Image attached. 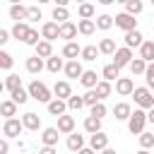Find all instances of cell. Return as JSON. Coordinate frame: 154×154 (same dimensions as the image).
Segmentation results:
<instances>
[{
  "label": "cell",
  "instance_id": "48",
  "mask_svg": "<svg viewBox=\"0 0 154 154\" xmlns=\"http://www.w3.org/2000/svg\"><path fill=\"white\" fill-rule=\"evenodd\" d=\"M96 101H99V99H96V94H94V89H89L87 94H82V103H84V106H89V108H91V106H94Z\"/></svg>",
  "mask_w": 154,
  "mask_h": 154
},
{
  "label": "cell",
  "instance_id": "18",
  "mask_svg": "<svg viewBox=\"0 0 154 154\" xmlns=\"http://www.w3.org/2000/svg\"><path fill=\"white\" fill-rule=\"evenodd\" d=\"M96 82H99V79H96V72H94V70H84V72H82V77H79V84H82V87H87V91H89V89H94V87H96Z\"/></svg>",
  "mask_w": 154,
  "mask_h": 154
},
{
  "label": "cell",
  "instance_id": "37",
  "mask_svg": "<svg viewBox=\"0 0 154 154\" xmlns=\"http://www.w3.org/2000/svg\"><path fill=\"white\" fill-rule=\"evenodd\" d=\"M84 130L89 132V135H94V132H101V120H96V118H87L84 120Z\"/></svg>",
  "mask_w": 154,
  "mask_h": 154
},
{
  "label": "cell",
  "instance_id": "31",
  "mask_svg": "<svg viewBox=\"0 0 154 154\" xmlns=\"http://www.w3.org/2000/svg\"><path fill=\"white\" fill-rule=\"evenodd\" d=\"M0 113L10 120V118H14L17 116V103H12V101H0Z\"/></svg>",
  "mask_w": 154,
  "mask_h": 154
},
{
  "label": "cell",
  "instance_id": "20",
  "mask_svg": "<svg viewBox=\"0 0 154 154\" xmlns=\"http://www.w3.org/2000/svg\"><path fill=\"white\" fill-rule=\"evenodd\" d=\"M29 29H31V26H29L26 22H14V26H12V31H10V34H12L14 38L24 41V38H26V34H29Z\"/></svg>",
  "mask_w": 154,
  "mask_h": 154
},
{
  "label": "cell",
  "instance_id": "35",
  "mask_svg": "<svg viewBox=\"0 0 154 154\" xmlns=\"http://www.w3.org/2000/svg\"><path fill=\"white\" fill-rule=\"evenodd\" d=\"M140 12H142V2H140V0H128V2H125V14L135 17V14H140Z\"/></svg>",
  "mask_w": 154,
  "mask_h": 154
},
{
  "label": "cell",
  "instance_id": "30",
  "mask_svg": "<svg viewBox=\"0 0 154 154\" xmlns=\"http://www.w3.org/2000/svg\"><path fill=\"white\" fill-rule=\"evenodd\" d=\"M63 65H65V63H63V58H58V55L46 58V67H48V72H53V75H55V72H60V70H63Z\"/></svg>",
  "mask_w": 154,
  "mask_h": 154
},
{
  "label": "cell",
  "instance_id": "46",
  "mask_svg": "<svg viewBox=\"0 0 154 154\" xmlns=\"http://www.w3.org/2000/svg\"><path fill=\"white\" fill-rule=\"evenodd\" d=\"M38 19H41V10L34 7V5L26 7V22H38Z\"/></svg>",
  "mask_w": 154,
  "mask_h": 154
},
{
  "label": "cell",
  "instance_id": "25",
  "mask_svg": "<svg viewBox=\"0 0 154 154\" xmlns=\"http://www.w3.org/2000/svg\"><path fill=\"white\" fill-rule=\"evenodd\" d=\"M34 48H36V58H41V60H43V58H51V55H53V46H51L48 41H38V43H36Z\"/></svg>",
  "mask_w": 154,
  "mask_h": 154
},
{
  "label": "cell",
  "instance_id": "23",
  "mask_svg": "<svg viewBox=\"0 0 154 154\" xmlns=\"http://www.w3.org/2000/svg\"><path fill=\"white\" fill-rule=\"evenodd\" d=\"M65 144H67L70 152H79V149L84 147V137L77 135V132H72V135H67V142H65Z\"/></svg>",
  "mask_w": 154,
  "mask_h": 154
},
{
  "label": "cell",
  "instance_id": "39",
  "mask_svg": "<svg viewBox=\"0 0 154 154\" xmlns=\"http://www.w3.org/2000/svg\"><path fill=\"white\" fill-rule=\"evenodd\" d=\"M79 55H82V60H96V55H99V51H96V46H84L82 51H79Z\"/></svg>",
  "mask_w": 154,
  "mask_h": 154
},
{
  "label": "cell",
  "instance_id": "9",
  "mask_svg": "<svg viewBox=\"0 0 154 154\" xmlns=\"http://www.w3.org/2000/svg\"><path fill=\"white\" fill-rule=\"evenodd\" d=\"M75 36H77V26H75L72 22H63V24H58V38H65V41L70 43Z\"/></svg>",
  "mask_w": 154,
  "mask_h": 154
},
{
  "label": "cell",
  "instance_id": "6",
  "mask_svg": "<svg viewBox=\"0 0 154 154\" xmlns=\"http://www.w3.org/2000/svg\"><path fill=\"white\" fill-rule=\"evenodd\" d=\"M108 147V135L106 132H94V135H89V149L91 152H101V149H106Z\"/></svg>",
  "mask_w": 154,
  "mask_h": 154
},
{
  "label": "cell",
  "instance_id": "55",
  "mask_svg": "<svg viewBox=\"0 0 154 154\" xmlns=\"http://www.w3.org/2000/svg\"><path fill=\"white\" fill-rule=\"evenodd\" d=\"M137 154H152V152H149V149H140Z\"/></svg>",
  "mask_w": 154,
  "mask_h": 154
},
{
  "label": "cell",
  "instance_id": "36",
  "mask_svg": "<svg viewBox=\"0 0 154 154\" xmlns=\"http://www.w3.org/2000/svg\"><path fill=\"white\" fill-rule=\"evenodd\" d=\"M53 19H55V24L70 22V12H67V7H55V10H53Z\"/></svg>",
  "mask_w": 154,
  "mask_h": 154
},
{
  "label": "cell",
  "instance_id": "53",
  "mask_svg": "<svg viewBox=\"0 0 154 154\" xmlns=\"http://www.w3.org/2000/svg\"><path fill=\"white\" fill-rule=\"evenodd\" d=\"M77 154H96V152H91V149H89V147H82V149H79V152H77Z\"/></svg>",
  "mask_w": 154,
  "mask_h": 154
},
{
  "label": "cell",
  "instance_id": "16",
  "mask_svg": "<svg viewBox=\"0 0 154 154\" xmlns=\"http://www.w3.org/2000/svg\"><path fill=\"white\" fill-rule=\"evenodd\" d=\"M140 60H144L147 65L154 60V41H142V46H140Z\"/></svg>",
  "mask_w": 154,
  "mask_h": 154
},
{
  "label": "cell",
  "instance_id": "34",
  "mask_svg": "<svg viewBox=\"0 0 154 154\" xmlns=\"http://www.w3.org/2000/svg\"><path fill=\"white\" fill-rule=\"evenodd\" d=\"M96 51H99V53H106V55H113V51H116V41H113V38H101V43H99Z\"/></svg>",
  "mask_w": 154,
  "mask_h": 154
},
{
  "label": "cell",
  "instance_id": "13",
  "mask_svg": "<svg viewBox=\"0 0 154 154\" xmlns=\"http://www.w3.org/2000/svg\"><path fill=\"white\" fill-rule=\"evenodd\" d=\"M24 128H22V123L17 120V118H10V120H5V125H2V132L7 135V137H19V132H22Z\"/></svg>",
  "mask_w": 154,
  "mask_h": 154
},
{
  "label": "cell",
  "instance_id": "43",
  "mask_svg": "<svg viewBox=\"0 0 154 154\" xmlns=\"http://www.w3.org/2000/svg\"><path fill=\"white\" fill-rule=\"evenodd\" d=\"M12 65H14L12 55L7 51H0V70H12Z\"/></svg>",
  "mask_w": 154,
  "mask_h": 154
},
{
  "label": "cell",
  "instance_id": "3",
  "mask_svg": "<svg viewBox=\"0 0 154 154\" xmlns=\"http://www.w3.org/2000/svg\"><path fill=\"white\" fill-rule=\"evenodd\" d=\"M144 123H147V111H142V108H135V113L128 116V130L132 135L144 132Z\"/></svg>",
  "mask_w": 154,
  "mask_h": 154
},
{
  "label": "cell",
  "instance_id": "50",
  "mask_svg": "<svg viewBox=\"0 0 154 154\" xmlns=\"http://www.w3.org/2000/svg\"><path fill=\"white\" fill-rule=\"evenodd\" d=\"M7 41H10V31L7 29H0V46H5Z\"/></svg>",
  "mask_w": 154,
  "mask_h": 154
},
{
  "label": "cell",
  "instance_id": "15",
  "mask_svg": "<svg viewBox=\"0 0 154 154\" xmlns=\"http://www.w3.org/2000/svg\"><path fill=\"white\" fill-rule=\"evenodd\" d=\"M142 41H144V36H142L137 29L125 34V48H128V51H132V48H140V46H142Z\"/></svg>",
  "mask_w": 154,
  "mask_h": 154
},
{
  "label": "cell",
  "instance_id": "44",
  "mask_svg": "<svg viewBox=\"0 0 154 154\" xmlns=\"http://www.w3.org/2000/svg\"><path fill=\"white\" fill-rule=\"evenodd\" d=\"M140 147H142V149L154 147V135H152V132H140Z\"/></svg>",
  "mask_w": 154,
  "mask_h": 154
},
{
  "label": "cell",
  "instance_id": "5",
  "mask_svg": "<svg viewBox=\"0 0 154 154\" xmlns=\"http://www.w3.org/2000/svg\"><path fill=\"white\" fill-rule=\"evenodd\" d=\"M130 60H132V51H128V48L123 46V48H116V51H113V63H111V65H116V67L120 70V67L130 65Z\"/></svg>",
  "mask_w": 154,
  "mask_h": 154
},
{
  "label": "cell",
  "instance_id": "41",
  "mask_svg": "<svg viewBox=\"0 0 154 154\" xmlns=\"http://www.w3.org/2000/svg\"><path fill=\"white\" fill-rule=\"evenodd\" d=\"M12 103H17V106H22V103H26L29 101V94H26V89H17V91H12V99H10Z\"/></svg>",
  "mask_w": 154,
  "mask_h": 154
},
{
  "label": "cell",
  "instance_id": "1",
  "mask_svg": "<svg viewBox=\"0 0 154 154\" xmlns=\"http://www.w3.org/2000/svg\"><path fill=\"white\" fill-rule=\"evenodd\" d=\"M130 96H135V103H137L142 111H152V108H154V96H152V91H149L147 87H135Z\"/></svg>",
  "mask_w": 154,
  "mask_h": 154
},
{
  "label": "cell",
  "instance_id": "49",
  "mask_svg": "<svg viewBox=\"0 0 154 154\" xmlns=\"http://www.w3.org/2000/svg\"><path fill=\"white\" fill-rule=\"evenodd\" d=\"M24 43H26V46H36V43H38V31H36V29H29Z\"/></svg>",
  "mask_w": 154,
  "mask_h": 154
},
{
  "label": "cell",
  "instance_id": "7",
  "mask_svg": "<svg viewBox=\"0 0 154 154\" xmlns=\"http://www.w3.org/2000/svg\"><path fill=\"white\" fill-rule=\"evenodd\" d=\"M53 94H55V99L67 101V99L72 96V87H70V82H65V79L55 82V84H53Z\"/></svg>",
  "mask_w": 154,
  "mask_h": 154
},
{
  "label": "cell",
  "instance_id": "32",
  "mask_svg": "<svg viewBox=\"0 0 154 154\" xmlns=\"http://www.w3.org/2000/svg\"><path fill=\"white\" fill-rule=\"evenodd\" d=\"M10 17H12L14 22H22V19H26V7H24V5H17V2H14V5L10 7Z\"/></svg>",
  "mask_w": 154,
  "mask_h": 154
},
{
  "label": "cell",
  "instance_id": "28",
  "mask_svg": "<svg viewBox=\"0 0 154 154\" xmlns=\"http://www.w3.org/2000/svg\"><path fill=\"white\" fill-rule=\"evenodd\" d=\"M94 26L101 29V31H108V29L113 26V17H111V14H99L96 22H94Z\"/></svg>",
  "mask_w": 154,
  "mask_h": 154
},
{
  "label": "cell",
  "instance_id": "56",
  "mask_svg": "<svg viewBox=\"0 0 154 154\" xmlns=\"http://www.w3.org/2000/svg\"><path fill=\"white\" fill-rule=\"evenodd\" d=\"M2 89H5V87H2V82H0V91H2Z\"/></svg>",
  "mask_w": 154,
  "mask_h": 154
},
{
  "label": "cell",
  "instance_id": "17",
  "mask_svg": "<svg viewBox=\"0 0 154 154\" xmlns=\"http://www.w3.org/2000/svg\"><path fill=\"white\" fill-rule=\"evenodd\" d=\"M58 130L55 128H46L43 132H41V142H43V147H55L58 144Z\"/></svg>",
  "mask_w": 154,
  "mask_h": 154
},
{
  "label": "cell",
  "instance_id": "52",
  "mask_svg": "<svg viewBox=\"0 0 154 154\" xmlns=\"http://www.w3.org/2000/svg\"><path fill=\"white\" fill-rule=\"evenodd\" d=\"M38 154H55V147H41Z\"/></svg>",
  "mask_w": 154,
  "mask_h": 154
},
{
  "label": "cell",
  "instance_id": "51",
  "mask_svg": "<svg viewBox=\"0 0 154 154\" xmlns=\"http://www.w3.org/2000/svg\"><path fill=\"white\" fill-rule=\"evenodd\" d=\"M10 152V142L7 140H0V154H7Z\"/></svg>",
  "mask_w": 154,
  "mask_h": 154
},
{
  "label": "cell",
  "instance_id": "27",
  "mask_svg": "<svg viewBox=\"0 0 154 154\" xmlns=\"http://www.w3.org/2000/svg\"><path fill=\"white\" fill-rule=\"evenodd\" d=\"M2 87H5V89H10V94H12V91L22 89V77H19V75H7V79L2 82Z\"/></svg>",
  "mask_w": 154,
  "mask_h": 154
},
{
  "label": "cell",
  "instance_id": "54",
  "mask_svg": "<svg viewBox=\"0 0 154 154\" xmlns=\"http://www.w3.org/2000/svg\"><path fill=\"white\" fill-rule=\"evenodd\" d=\"M101 154H116V149H111V147H106V149H101Z\"/></svg>",
  "mask_w": 154,
  "mask_h": 154
},
{
  "label": "cell",
  "instance_id": "29",
  "mask_svg": "<svg viewBox=\"0 0 154 154\" xmlns=\"http://www.w3.org/2000/svg\"><path fill=\"white\" fill-rule=\"evenodd\" d=\"M41 70H43V60H41V58H36V55L26 58V72L36 75V72H41Z\"/></svg>",
  "mask_w": 154,
  "mask_h": 154
},
{
  "label": "cell",
  "instance_id": "42",
  "mask_svg": "<svg viewBox=\"0 0 154 154\" xmlns=\"http://www.w3.org/2000/svg\"><path fill=\"white\" fill-rule=\"evenodd\" d=\"M106 113H108V111H106L103 101H96V103L91 106V113H89V116H91V118H96V120H101V118H103Z\"/></svg>",
  "mask_w": 154,
  "mask_h": 154
},
{
  "label": "cell",
  "instance_id": "38",
  "mask_svg": "<svg viewBox=\"0 0 154 154\" xmlns=\"http://www.w3.org/2000/svg\"><path fill=\"white\" fill-rule=\"evenodd\" d=\"M77 12H79L82 19H91V17H94V5H91V2H82V5L77 7Z\"/></svg>",
  "mask_w": 154,
  "mask_h": 154
},
{
  "label": "cell",
  "instance_id": "12",
  "mask_svg": "<svg viewBox=\"0 0 154 154\" xmlns=\"http://www.w3.org/2000/svg\"><path fill=\"white\" fill-rule=\"evenodd\" d=\"M19 123H22V128H26V130H34V132L41 128V118H38L36 113H31V111H29V113H24Z\"/></svg>",
  "mask_w": 154,
  "mask_h": 154
},
{
  "label": "cell",
  "instance_id": "14",
  "mask_svg": "<svg viewBox=\"0 0 154 154\" xmlns=\"http://www.w3.org/2000/svg\"><path fill=\"white\" fill-rule=\"evenodd\" d=\"M41 38L48 41V43L55 41V38H58V24H55V22H46V24L41 26Z\"/></svg>",
  "mask_w": 154,
  "mask_h": 154
},
{
  "label": "cell",
  "instance_id": "11",
  "mask_svg": "<svg viewBox=\"0 0 154 154\" xmlns=\"http://www.w3.org/2000/svg\"><path fill=\"white\" fill-rule=\"evenodd\" d=\"M63 70H65V75L70 77V79H77V77H82V63L79 60H67L65 65H63Z\"/></svg>",
  "mask_w": 154,
  "mask_h": 154
},
{
  "label": "cell",
  "instance_id": "4",
  "mask_svg": "<svg viewBox=\"0 0 154 154\" xmlns=\"http://www.w3.org/2000/svg\"><path fill=\"white\" fill-rule=\"evenodd\" d=\"M113 24H116L118 29H123L125 34H128V31H135V29H137V19H135V17H130V14H125V12L116 14V17H113Z\"/></svg>",
  "mask_w": 154,
  "mask_h": 154
},
{
  "label": "cell",
  "instance_id": "19",
  "mask_svg": "<svg viewBox=\"0 0 154 154\" xmlns=\"http://www.w3.org/2000/svg\"><path fill=\"white\" fill-rule=\"evenodd\" d=\"M130 113H132V108H130V103H125V101H120V103L113 106V116H116V120H128Z\"/></svg>",
  "mask_w": 154,
  "mask_h": 154
},
{
  "label": "cell",
  "instance_id": "45",
  "mask_svg": "<svg viewBox=\"0 0 154 154\" xmlns=\"http://www.w3.org/2000/svg\"><path fill=\"white\" fill-rule=\"evenodd\" d=\"M65 106H67L70 111H79L84 103H82V96H70V99L65 101Z\"/></svg>",
  "mask_w": 154,
  "mask_h": 154
},
{
  "label": "cell",
  "instance_id": "8",
  "mask_svg": "<svg viewBox=\"0 0 154 154\" xmlns=\"http://www.w3.org/2000/svg\"><path fill=\"white\" fill-rule=\"evenodd\" d=\"M55 130L63 132V135H72V132H75V118L67 116V113L58 116V128H55Z\"/></svg>",
  "mask_w": 154,
  "mask_h": 154
},
{
  "label": "cell",
  "instance_id": "47",
  "mask_svg": "<svg viewBox=\"0 0 154 154\" xmlns=\"http://www.w3.org/2000/svg\"><path fill=\"white\" fill-rule=\"evenodd\" d=\"M144 79H147V89H152L154 87V65L152 63L144 67Z\"/></svg>",
  "mask_w": 154,
  "mask_h": 154
},
{
  "label": "cell",
  "instance_id": "2",
  "mask_svg": "<svg viewBox=\"0 0 154 154\" xmlns=\"http://www.w3.org/2000/svg\"><path fill=\"white\" fill-rule=\"evenodd\" d=\"M26 94H29L31 99H36L38 103H48V101H51V89H48L43 82H38V79H34V82L29 84Z\"/></svg>",
  "mask_w": 154,
  "mask_h": 154
},
{
  "label": "cell",
  "instance_id": "21",
  "mask_svg": "<svg viewBox=\"0 0 154 154\" xmlns=\"http://www.w3.org/2000/svg\"><path fill=\"white\" fill-rule=\"evenodd\" d=\"M79 51H82V46H79V43H75V41H70V43H65V46H63V58H70V60H77V55H79Z\"/></svg>",
  "mask_w": 154,
  "mask_h": 154
},
{
  "label": "cell",
  "instance_id": "10",
  "mask_svg": "<svg viewBox=\"0 0 154 154\" xmlns=\"http://www.w3.org/2000/svg\"><path fill=\"white\" fill-rule=\"evenodd\" d=\"M132 89H135V82H132L130 77H118V79H116V91H118L120 96H130Z\"/></svg>",
  "mask_w": 154,
  "mask_h": 154
},
{
  "label": "cell",
  "instance_id": "40",
  "mask_svg": "<svg viewBox=\"0 0 154 154\" xmlns=\"http://www.w3.org/2000/svg\"><path fill=\"white\" fill-rule=\"evenodd\" d=\"M130 72L132 75H144V67H147V63L144 60H140V58H135V60H130Z\"/></svg>",
  "mask_w": 154,
  "mask_h": 154
},
{
  "label": "cell",
  "instance_id": "22",
  "mask_svg": "<svg viewBox=\"0 0 154 154\" xmlns=\"http://www.w3.org/2000/svg\"><path fill=\"white\" fill-rule=\"evenodd\" d=\"M46 106H48V113H51V116H63V113L67 111L65 101H60V99H51Z\"/></svg>",
  "mask_w": 154,
  "mask_h": 154
},
{
  "label": "cell",
  "instance_id": "26",
  "mask_svg": "<svg viewBox=\"0 0 154 154\" xmlns=\"http://www.w3.org/2000/svg\"><path fill=\"white\" fill-rule=\"evenodd\" d=\"M94 94H96V99L99 101H103L106 96H111V82H96V87H94Z\"/></svg>",
  "mask_w": 154,
  "mask_h": 154
},
{
  "label": "cell",
  "instance_id": "24",
  "mask_svg": "<svg viewBox=\"0 0 154 154\" xmlns=\"http://www.w3.org/2000/svg\"><path fill=\"white\" fill-rule=\"evenodd\" d=\"M75 26H77V31H79V34H84V36H91V34L96 31V26H94V19H79Z\"/></svg>",
  "mask_w": 154,
  "mask_h": 154
},
{
  "label": "cell",
  "instance_id": "33",
  "mask_svg": "<svg viewBox=\"0 0 154 154\" xmlns=\"http://www.w3.org/2000/svg\"><path fill=\"white\" fill-rule=\"evenodd\" d=\"M101 75H103V82H113V79L120 77V70H118L116 65H106V67L101 70Z\"/></svg>",
  "mask_w": 154,
  "mask_h": 154
}]
</instances>
